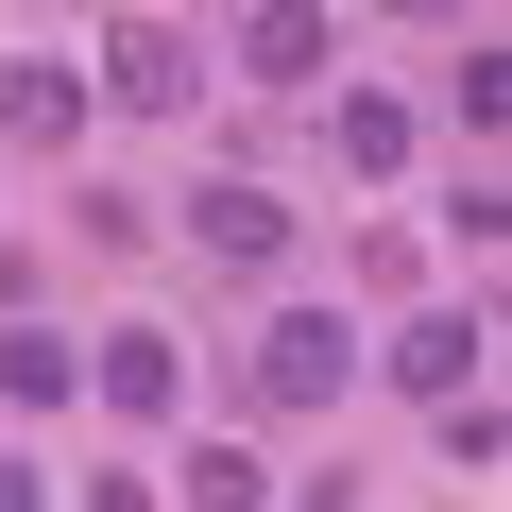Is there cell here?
Here are the masks:
<instances>
[{
    "mask_svg": "<svg viewBox=\"0 0 512 512\" xmlns=\"http://www.w3.org/2000/svg\"><path fill=\"white\" fill-rule=\"evenodd\" d=\"M256 393H274V410H342V393H359V325L274 308V325H256Z\"/></svg>",
    "mask_w": 512,
    "mask_h": 512,
    "instance_id": "1",
    "label": "cell"
},
{
    "mask_svg": "<svg viewBox=\"0 0 512 512\" xmlns=\"http://www.w3.org/2000/svg\"><path fill=\"white\" fill-rule=\"evenodd\" d=\"M188 239L222 256V274H274V256H291V205L274 188H188Z\"/></svg>",
    "mask_w": 512,
    "mask_h": 512,
    "instance_id": "2",
    "label": "cell"
},
{
    "mask_svg": "<svg viewBox=\"0 0 512 512\" xmlns=\"http://www.w3.org/2000/svg\"><path fill=\"white\" fill-rule=\"evenodd\" d=\"M103 103H137V120H171V103H188V35H171V18H137V35H103Z\"/></svg>",
    "mask_w": 512,
    "mask_h": 512,
    "instance_id": "3",
    "label": "cell"
},
{
    "mask_svg": "<svg viewBox=\"0 0 512 512\" xmlns=\"http://www.w3.org/2000/svg\"><path fill=\"white\" fill-rule=\"evenodd\" d=\"M325 52H342V35L308 18V0H256V18H239V69H256V86H325Z\"/></svg>",
    "mask_w": 512,
    "mask_h": 512,
    "instance_id": "4",
    "label": "cell"
},
{
    "mask_svg": "<svg viewBox=\"0 0 512 512\" xmlns=\"http://www.w3.org/2000/svg\"><path fill=\"white\" fill-rule=\"evenodd\" d=\"M0 137H18V154H69V137H86V86L18 52V69H0Z\"/></svg>",
    "mask_w": 512,
    "mask_h": 512,
    "instance_id": "5",
    "label": "cell"
},
{
    "mask_svg": "<svg viewBox=\"0 0 512 512\" xmlns=\"http://www.w3.org/2000/svg\"><path fill=\"white\" fill-rule=\"evenodd\" d=\"M325 154H342L359 188H376V171H410V103H393V86H342V103H325Z\"/></svg>",
    "mask_w": 512,
    "mask_h": 512,
    "instance_id": "6",
    "label": "cell"
},
{
    "mask_svg": "<svg viewBox=\"0 0 512 512\" xmlns=\"http://www.w3.org/2000/svg\"><path fill=\"white\" fill-rule=\"evenodd\" d=\"M393 376L444 410V393H478V308H427V325H393Z\"/></svg>",
    "mask_w": 512,
    "mask_h": 512,
    "instance_id": "7",
    "label": "cell"
},
{
    "mask_svg": "<svg viewBox=\"0 0 512 512\" xmlns=\"http://www.w3.org/2000/svg\"><path fill=\"white\" fill-rule=\"evenodd\" d=\"M171 393H188V359H171L154 325H120V342H103V410H137V427H154Z\"/></svg>",
    "mask_w": 512,
    "mask_h": 512,
    "instance_id": "8",
    "label": "cell"
},
{
    "mask_svg": "<svg viewBox=\"0 0 512 512\" xmlns=\"http://www.w3.org/2000/svg\"><path fill=\"white\" fill-rule=\"evenodd\" d=\"M0 393H18V410H69V393H86V359H69L52 325H18V342H0Z\"/></svg>",
    "mask_w": 512,
    "mask_h": 512,
    "instance_id": "9",
    "label": "cell"
},
{
    "mask_svg": "<svg viewBox=\"0 0 512 512\" xmlns=\"http://www.w3.org/2000/svg\"><path fill=\"white\" fill-rule=\"evenodd\" d=\"M393 18H478V0H393Z\"/></svg>",
    "mask_w": 512,
    "mask_h": 512,
    "instance_id": "10",
    "label": "cell"
}]
</instances>
